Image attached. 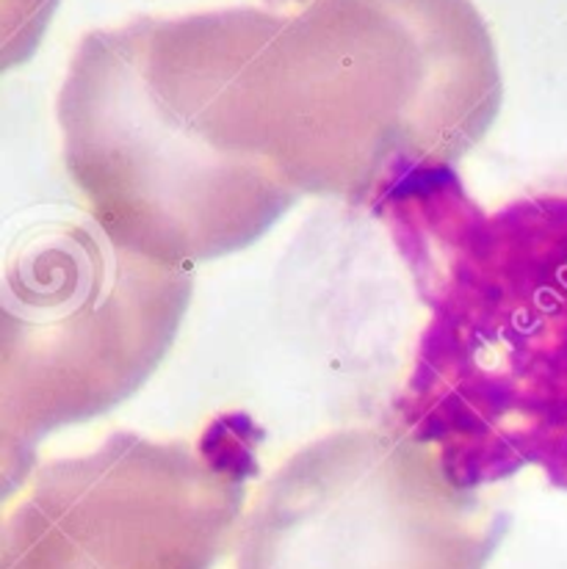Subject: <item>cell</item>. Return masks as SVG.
I'll return each mask as SVG.
<instances>
[{
	"label": "cell",
	"mask_w": 567,
	"mask_h": 569,
	"mask_svg": "<svg viewBox=\"0 0 567 569\" xmlns=\"http://www.w3.org/2000/svg\"><path fill=\"white\" fill-rule=\"evenodd\" d=\"M280 22L222 9L81 39L59 92L61 150L111 241L189 269L247 249L297 202L255 94V61Z\"/></svg>",
	"instance_id": "1"
},
{
	"label": "cell",
	"mask_w": 567,
	"mask_h": 569,
	"mask_svg": "<svg viewBox=\"0 0 567 569\" xmlns=\"http://www.w3.org/2000/svg\"><path fill=\"white\" fill-rule=\"evenodd\" d=\"M37 468V446L20 440L0 423V515ZM3 526V522H0Z\"/></svg>",
	"instance_id": "8"
},
{
	"label": "cell",
	"mask_w": 567,
	"mask_h": 569,
	"mask_svg": "<svg viewBox=\"0 0 567 569\" xmlns=\"http://www.w3.org/2000/svg\"><path fill=\"white\" fill-rule=\"evenodd\" d=\"M504 528L485 492L401 426L344 429L266 478L236 569H485Z\"/></svg>",
	"instance_id": "6"
},
{
	"label": "cell",
	"mask_w": 567,
	"mask_h": 569,
	"mask_svg": "<svg viewBox=\"0 0 567 569\" xmlns=\"http://www.w3.org/2000/svg\"><path fill=\"white\" fill-rule=\"evenodd\" d=\"M191 290V269L92 219L31 232L0 274V423L39 446L122 403L175 346Z\"/></svg>",
	"instance_id": "4"
},
{
	"label": "cell",
	"mask_w": 567,
	"mask_h": 569,
	"mask_svg": "<svg viewBox=\"0 0 567 569\" xmlns=\"http://www.w3.org/2000/svg\"><path fill=\"white\" fill-rule=\"evenodd\" d=\"M263 429L243 412L197 437L117 431L39 468L0 526V569H211L258 473Z\"/></svg>",
	"instance_id": "5"
},
{
	"label": "cell",
	"mask_w": 567,
	"mask_h": 569,
	"mask_svg": "<svg viewBox=\"0 0 567 569\" xmlns=\"http://www.w3.org/2000/svg\"><path fill=\"white\" fill-rule=\"evenodd\" d=\"M374 213L429 310L401 429L468 489L535 468L567 492V193L485 210L446 169Z\"/></svg>",
	"instance_id": "2"
},
{
	"label": "cell",
	"mask_w": 567,
	"mask_h": 569,
	"mask_svg": "<svg viewBox=\"0 0 567 569\" xmlns=\"http://www.w3.org/2000/svg\"><path fill=\"white\" fill-rule=\"evenodd\" d=\"M269 156L302 197L377 210L457 169L501 111V67L470 0H308L263 44Z\"/></svg>",
	"instance_id": "3"
},
{
	"label": "cell",
	"mask_w": 567,
	"mask_h": 569,
	"mask_svg": "<svg viewBox=\"0 0 567 569\" xmlns=\"http://www.w3.org/2000/svg\"><path fill=\"white\" fill-rule=\"evenodd\" d=\"M56 9L59 0H0V76L37 53Z\"/></svg>",
	"instance_id": "7"
}]
</instances>
